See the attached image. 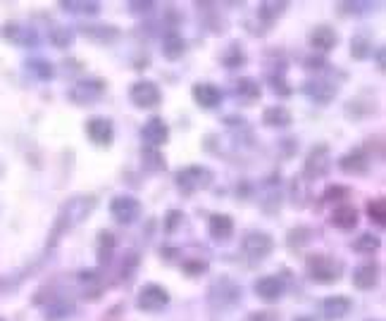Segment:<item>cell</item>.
Returning a JSON list of instances; mask_svg holds the SVG:
<instances>
[{"label": "cell", "instance_id": "obj_24", "mask_svg": "<svg viewBox=\"0 0 386 321\" xmlns=\"http://www.w3.org/2000/svg\"><path fill=\"white\" fill-rule=\"evenodd\" d=\"M332 224L341 231H350L357 226V210L353 205H339L332 214Z\"/></svg>", "mask_w": 386, "mask_h": 321}, {"label": "cell", "instance_id": "obj_21", "mask_svg": "<svg viewBox=\"0 0 386 321\" xmlns=\"http://www.w3.org/2000/svg\"><path fill=\"white\" fill-rule=\"evenodd\" d=\"M207 231L214 240H229L234 235V219L229 214H212L207 219Z\"/></svg>", "mask_w": 386, "mask_h": 321}, {"label": "cell", "instance_id": "obj_26", "mask_svg": "<svg viewBox=\"0 0 386 321\" xmlns=\"http://www.w3.org/2000/svg\"><path fill=\"white\" fill-rule=\"evenodd\" d=\"M60 7H62L64 12L89 14V17H93V14L100 12V3H96V0H62Z\"/></svg>", "mask_w": 386, "mask_h": 321}, {"label": "cell", "instance_id": "obj_11", "mask_svg": "<svg viewBox=\"0 0 386 321\" xmlns=\"http://www.w3.org/2000/svg\"><path fill=\"white\" fill-rule=\"evenodd\" d=\"M329 167H332V157H329V148L327 146H315L310 150L305 160V176L307 178H317V176H325Z\"/></svg>", "mask_w": 386, "mask_h": 321}, {"label": "cell", "instance_id": "obj_27", "mask_svg": "<svg viewBox=\"0 0 386 321\" xmlns=\"http://www.w3.org/2000/svg\"><path fill=\"white\" fill-rule=\"evenodd\" d=\"M81 31L89 36L91 41H96V43H110L114 41L119 36V31L114 29L112 24H96V26H86L81 29Z\"/></svg>", "mask_w": 386, "mask_h": 321}, {"label": "cell", "instance_id": "obj_31", "mask_svg": "<svg viewBox=\"0 0 386 321\" xmlns=\"http://www.w3.org/2000/svg\"><path fill=\"white\" fill-rule=\"evenodd\" d=\"M71 41H74V31H71L69 26H53L50 29V43H53L55 48H67L71 46Z\"/></svg>", "mask_w": 386, "mask_h": 321}, {"label": "cell", "instance_id": "obj_16", "mask_svg": "<svg viewBox=\"0 0 386 321\" xmlns=\"http://www.w3.org/2000/svg\"><path fill=\"white\" fill-rule=\"evenodd\" d=\"M191 96L196 100V105L203 107V110H214V107L222 103V91L214 83H207V81L193 86Z\"/></svg>", "mask_w": 386, "mask_h": 321}, {"label": "cell", "instance_id": "obj_36", "mask_svg": "<svg viewBox=\"0 0 386 321\" xmlns=\"http://www.w3.org/2000/svg\"><path fill=\"white\" fill-rule=\"evenodd\" d=\"M143 157L148 160V164L153 169H162L164 167V162H162V157H160V153H157V148H143Z\"/></svg>", "mask_w": 386, "mask_h": 321}, {"label": "cell", "instance_id": "obj_35", "mask_svg": "<svg viewBox=\"0 0 386 321\" xmlns=\"http://www.w3.org/2000/svg\"><path fill=\"white\" fill-rule=\"evenodd\" d=\"M224 64L229 69H234V67H241L243 62H246V53L239 48V43H232V48H229V53H224Z\"/></svg>", "mask_w": 386, "mask_h": 321}, {"label": "cell", "instance_id": "obj_43", "mask_svg": "<svg viewBox=\"0 0 386 321\" xmlns=\"http://www.w3.org/2000/svg\"><path fill=\"white\" fill-rule=\"evenodd\" d=\"M377 67L384 69V48H382V46L377 48Z\"/></svg>", "mask_w": 386, "mask_h": 321}, {"label": "cell", "instance_id": "obj_3", "mask_svg": "<svg viewBox=\"0 0 386 321\" xmlns=\"http://www.w3.org/2000/svg\"><path fill=\"white\" fill-rule=\"evenodd\" d=\"M177 188L186 193V195H193L198 190H205L207 185L212 183V171L203 167V164H191V167L179 169L174 174Z\"/></svg>", "mask_w": 386, "mask_h": 321}, {"label": "cell", "instance_id": "obj_19", "mask_svg": "<svg viewBox=\"0 0 386 321\" xmlns=\"http://www.w3.org/2000/svg\"><path fill=\"white\" fill-rule=\"evenodd\" d=\"M350 310H353V302H350V297L346 295H332L322 302V312H325L327 321H339L346 317Z\"/></svg>", "mask_w": 386, "mask_h": 321}, {"label": "cell", "instance_id": "obj_28", "mask_svg": "<svg viewBox=\"0 0 386 321\" xmlns=\"http://www.w3.org/2000/svg\"><path fill=\"white\" fill-rule=\"evenodd\" d=\"M286 7H289V3H277V0H264V3L257 5V14H260V19H264V21H267V24H272V21H277V19L286 12Z\"/></svg>", "mask_w": 386, "mask_h": 321}, {"label": "cell", "instance_id": "obj_32", "mask_svg": "<svg viewBox=\"0 0 386 321\" xmlns=\"http://www.w3.org/2000/svg\"><path fill=\"white\" fill-rule=\"evenodd\" d=\"M372 53V41L367 36H353L350 39V55L355 57V60H365Z\"/></svg>", "mask_w": 386, "mask_h": 321}, {"label": "cell", "instance_id": "obj_38", "mask_svg": "<svg viewBox=\"0 0 386 321\" xmlns=\"http://www.w3.org/2000/svg\"><path fill=\"white\" fill-rule=\"evenodd\" d=\"M348 188L346 185H329V188L325 190V200H341L343 195H348Z\"/></svg>", "mask_w": 386, "mask_h": 321}, {"label": "cell", "instance_id": "obj_40", "mask_svg": "<svg viewBox=\"0 0 386 321\" xmlns=\"http://www.w3.org/2000/svg\"><path fill=\"white\" fill-rule=\"evenodd\" d=\"M155 7V3H129V10L132 12H150Z\"/></svg>", "mask_w": 386, "mask_h": 321}, {"label": "cell", "instance_id": "obj_6", "mask_svg": "<svg viewBox=\"0 0 386 321\" xmlns=\"http://www.w3.org/2000/svg\"><path fill=\"white\" fill-rule=\"evenodd\" d=\"M105 81L103 78H81L69 88V100L76 105H93L96 100L103 98Z\"/></svg>", "mask_w": 386, "mask_h": 321}, {"label": "cell", "instance_id": "obj_18", "mask_svg": "<svg viewBox=\"0 0 386 321\" xmlns=\"http://www.w3.org/2000/svg\"><path fill=\"white\" fill-rule=\"evenodd\" d=\"M339 167L341 171H346V174H365V171L370 169V157L365 155L362 148H355L341 157Z\"/></svg>", "mask_w": 386, "mask_h": 321}, {"label": "cell", "instance_id": "obj_25", "mask_svg": "<svg viewBox=\"0 0 386 321\" xmlns=\"http://www.w3.org/2000/svg\"><path fill=\"white\" fill-rule=\"evenodd\" d=\"M184 50H186V41L184 36H179L177 31H169L162 39V55L167 57V60H179V57L184 55Z\"/></svg>", "mask_w": 386, "mask_h": 321}, {"label": "cell", "instance_id": "obj_39", "mask_svg": "<svg viewBox=\"0 0 386 321\" xmlns=\"http://www.w3.org/2000/svg\"><path fill=\"white\" fill-rule=\"evenodd\" d=\"M182 217H184V214L179 212V210H172L167 214V231H174V226L179 224V221H182Z\"/></svg>", "mask_w": 386, "mask_h": 321}, {"label": "cell", "instance_id": "obj_29", "mask_svg": "<svg viewBox=\"0 0 386 321\" xmlns=\"http://www.w3.org/2000/svg\"><path fill=\"white\" fill-rule=\"evenodd\" d=\"M74 314V302L69 300H55L53 305H48V312H46V319L48 321H62Z\"/></svg>", "mask_w": 386, "mask_h": 321}, {"label": "cell", "instance_id": "obj_13", "mask_svg": "<svg viewBox=\"0 0 386 321\" xmlns=\"http://www.w3.org/2000/svg\"><path fill=\"white\" fill-rule=\"evenodd\" d=\"M255 295L264 300V302H277V300H282L284 295V278H279L274 274H269V276H260L255 281Z\"/></svg>", "mask_w": 386, "mask_h": 321}, {"label": "cell", "instance_id": "obj_30", "mask_svg": "<svg viewBox=\"0 0 386 321\" xmlns=\"http://www.w3.org/2000/svg\"><path fill=\"white\" fill-rule=\"evenodd\" d=\"M353 248L357 250V253H365V255H370V253H375V250L382 248V238L375 233H360L357 238L353 240Z\"/></svg>", "mask_w": 386, "mask_h": 321}, {"label": "cell", "instance_id": "obj_4", "mask_svg": "<svg viewBox=\"0 0 386 321\" xmlns=\"http://www.w3.org/2000/svg\"><path fill=\"white\" fill-rule=\"evenodd\" d=\"M207 302H210L214 310H229L239 302V285H236L232 278H219L210 285V292H207Z\"/></svg>", "mask_w": 386, "mask_h": 321}, {"label": "cell", "instance_id": "obj_42", "mask_svg": "<svg viewBox=\"0 0 386 321\" xmlns=\"http://www.w3.org/2000/svg\"><path fill=\"white\" fill-rule=\"evenodd\" d=\"M253 321H277V317L272 312H260V314H255Z\"/></svg>", "mask_w": 386, "mask_h": 321}, {"label": "cell", "instance_id": "obj_5", "mask_svg": "<svg viewBox=\"0 0 386 321\" xmlns=\"http://www.w3.org/2000/svg\"><path fill=\"white\" fill-rule=\"evenodd\" d=\"M169 305V292L167 288L157 283H146L136 295V307L141 312H160Z\"/></svg>", "mask_w": 386, "mask_h": 321}, {"label": "cell", "instance_id": "obj_33", "mask_svg": "<svg viewBox=\"0 0 386 321\" xmlns=\"http://www.w3.org/2000/svg\"><path fill=\"white\" fill-rule=\"evenodd\" d=\"M367 214L377 226H384L386 224V200L375 198L372 203H367Z\"/></svg>", "mask_w": 386, "mask_h": 321}, {"label": "cell", "instance_id": "obj_8", "mask_svg": "<svg viewBox=\"0 0 386 321\" xmlns=\"http://www.w3.org/2000/svg\"><path fill=\"white\" fill-rule=\"evenodd\" d=\"M141 212H143L141 203L132 195H117L110 203V214L114 217L117 224H124V226L134 224V221L141 217Z\"/></svg>", "mask_w": 386, "mask_h": 321}, {"label": "cell", "instance_id": "obj_20", "mask_svg": "<svg viewBox=\"0 0 386 321\" xmlns=\"http://www.w3.org/2000/svg\"><path fill=\"white\" fill-rule=\"evenodd\" d=\"M260 83L255 81V78H239V81H234V98L236 100H241L243 105H253L257 98H260Z\"/></svg>", "mask_w": 386, "mask_h": 321}, {"label": "cell", "instance_id": "obj_9", "mask_svg": "<svg viewBox=\"0 0 386 321\" xmlns=\"http://www.w3.org/2000/svg\"><path fill=\"white\" fill-rule=\"evenodd\" d=\"M243 250H246L250 260H264V257H269L272 250H274V240L264 231H250L246 238H243Z\"/></svg>", "mask_w": 386, "mask_h": 321}, {"label": "cell", "instance_id": "obj_37", "mask_svg": "<svg viewBox=\"0 0 386 321\" xmlns=\"http://www.w3.org/2000/svg\"><path fill=\"white\" fill-rule=\"evenodd\" d=\"M327 67V60L322 55H310L305 57V69H312V71H322Z\"/></svg>", "mask_w": 386, "mask_h": 321}, {"label": "cell", "instance_id": "obj_41", "mask_svg": "<svg viewBox=\"0 0 386 321\" xmlns=\"http://www.w3.org/2000/svg\"><path fill=\"white\" fill-rule=\"evenodd\" d=\"M272 81V91L274 93H282V96H289V88L284 86V78H269Z\"/></svg>", "mask_w": 386, "mask_h": 321}, {"label": "cell", "instance_id": "obj_14", "mask_svg": "<svg viewBox=\"0 0 386 321\" xmlns=\"http://www.w3.org/2000/svg\"><path fill=\"white\" fill-rule=\"evenodd\" d=\"M86 133L96 146H110L114 138V126L107 117H91L86 121Z\"/></svg>", "mask_w": 386, "mask_h": 321}, {"label": "cell", "instance_id": "obj_45", "mask_svg": "<svg viewBox=\"0 0 386 321\" xmlns=\"http://www.w3.org/2000/svg\"><path fill=\"white\" fill-rule=\"evenodd\" d=\"M0 174H3V167H0Z\"/></svg>", "mask_w": 386, "mask_h": 321}, {"label": "cell", "instance_id": "obj_12", "mask_svg": "<svg viewBox=\"0 0 386 321\" xmlns=\"http://www.w3.org/2000/svg\"><path fill=\"white\" fill-rule=\"evenodd\" d=\"M303 93L310 100H315V103L327 105V103H332V100L336 98V93H339V86L332 83V81H327V78H312V81H305Z\"/></svg>", "mask_w": 386, "mask_h": 321}, {"label": "cell", "instance_id": "obj_34", "mask_svg": "<svg viewBox=\"0 0 386 321\" xmlns=\"http://www.w3.org/2000/svg\"><path fill=\"white\" fill-rule=\"evenodd\" d=\"M26 69L31 71L36 78H43V81L53 76V64H50L48 60H41V57H39V60H29Z\"/></svg>", "mask_w": 386, "mask_h": 321}, {"label": "cell", "instance_id": "obj_10", "mask_svg": "<svg viewBox=\"0 0 386 321\" xmlns=\"http://www.w3.org/2000/svg\"><path fill=\"white\" fill-rule=\"evenodd\" d=\"M141 138L146 141L148 148H160L169 141V126L162 117H150L141 126Z\"/></svg>", "mask_w": 386, "mask_h": 321}, {"label": "cell", "instance_id": "obj_44", "mask_svg": "<svg viewBox=\"0 0 386 321\" xmlns=\"http://www.w3.org/2000/svg\"><path fill=\"white\" fill-rule=\"evenodd\" d=\"M293 321H315L312 317H298V319H293Z\"/></svg>", "mask_w": 386, "mask_h": 321}, {"label": "cell", "instance_id": "obj_7", "mask_svg": "<svg viewBox=\"0 0 386 321\" xmlns=\"http://www.w3.org/2000/svg\"><path fill=\"white\" fill-rule=\"evenodd\" d=\"M129 98L141 110H153L162 103V91L157 88L155 81H136L129 91Z\"/></svg>", "mask_w": 386, "mask_h": 321}, {"label": "cell", "instance_id": "obj_22", "mask_svg": "<svg viewBox=\"0 0 386 321\" xmlns=\"http://www.w3.org/2000/svg\"><path fill=\"white\" fill-rule=\"evenodd\" d=\"M379 283V267L377 264H362L353 271V285L360 290H370Z\"/></svg>", "mask_w": 386, "mask_h": 321}, {"label": "cell", "instance_id": "obj_23", "mask_svg": "<svg viewBox=\"0 0 386 321\" xmlns=\"http://www.w3.org/2000/svg\"><path fill=\"white\" fill-rule=\"evenodd\" d=\"M293 121L291 112L284 105H272L262 112V124L269 128H286Z\"/></svg>", "mask_w": 386, "mask_h": 321}, {"label": "cell", "instance_id": "obj_46", "mask_svg": "<svg viewBox=\"0 0 386 321\" xmlns=\"http://www.w3.org/2000/svg\"><path fill=\"white\" fill-rule=\"evenodd\" d=\"M0 321H3V319H0Z\"/></svg>", "mask_w": 386, "mask_h": 321}, {"label": "cell", "instance_id": "obj_15", "mask_svg": "<svg viewBox=\"0 0 386 321\" xmlns=\"http://www.w3.org/2000/svg\"><path fill=\"white\" fill-rule=\"evenodd\" d=\"M3 39L12 46H19V48H31L39 43V36L31 26H24V24H5L3 26Z\"/></svg>", "mask_w": 386, "mask_h": 321}, {"label": "cell", "instance_id": "obj_17", "mask_svg": "<svg viewBox=\"0 0 386 321\" xmlns=\"http://www.w3.org/2000/svg\"><path fill=\"white\" fill-rule=\"evenodd\" d=\"M307 41H310V46L315 50H320V53H329V50L336 48V43H339V34L329 24H317L310 31V36H307Z\"/></svg>", "mask_w": 386, "mask_h": 321}, {"label": "cell", "instance_id": "obj_2", "mask_svg": "<svg viewBox=\"0 0 386 321\" xmlns=\"http://www.w3.org/2000/svg\"><path fill=\"white\" fill-rule=\"evenodd\" d=\"M305 267H307V276H310L315 283H322V285L336 283L341 278V271H343V264L327 253L307 257Z\"/></svg>", "mask_w": 386, "mask_h": 321}, {"label": "cell", "instance_id": "obj_1", "mask_svg": "<svg viewBox=\"0 0 386 321\" xmlns=\"http://www.w3.org/2000/svg\"><path fill=\"white\" fill-rule=\"evenodd\" d=\"M96 207V198H86V195H76L71 198L69 203L62 205L60 214H57V221H55V228H53V243L60 238V233H64L67 228H74L76 224L89 217V212Z\"/></svg>", "mask_w": 386, "mask_h": 321}]
</instances>
